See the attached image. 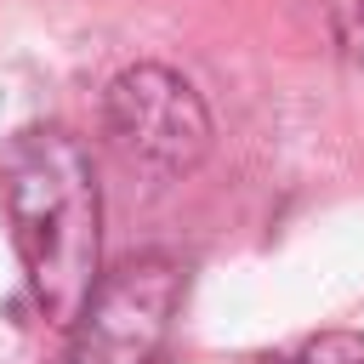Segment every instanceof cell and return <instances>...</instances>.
<instances>
[{
    "mask_svg": "<svg viewBox=\"0 0 364 364\" xmlns=\"http://www.w3.org/2000/svg\"><path fill=\"white\" fill-rule=\"evenodd\" d=\"M324 28L347 63H364V0H318Z\"/></svg>",
    "mask_w": 364,
    "mask_h": 364,
    "instance_id": "5b68a950",
    "label": "cell"
},
{
    "mask_svg": "<svg viewBox=\"0 0 364 364\" xmlns=\"http://www.w3.org/2000/svg\"><path fill=\"white\" fill-rule=\"evenodd\" d=\"M267 364H364V336L358 330H324V336H313L296 353L267 358Z\"/></svg>",
    "mask_w": 364,
    "mask_h": 364,
    "instance_id": "277c9868",
    "label": "cell"
},
{
    "mask_svg": "<svg viewBox=\"0 0 364 364\" xmlns=\"http://www.w3.org/2000/svg\"><path fill=\"white\" fill-rule=\"evenodd\" d=\"M182 313V267L136 256L102 273L68 324V364H165Z\"/></svg>",
    "mask_w": 364,
    "mask_h": 364,
    "instance_id": "7a4b0ae2",
    "label": "cell"
},
{
    "mask_svg": "<svg viewBox=\"0 0 364 364\" xmlns=\"http://www.w3.org/2000/svg\"><path fill=\"white\" fill-rule=\"evenodd\" d=\"M102 125L114 148L159 176H188L210 154V108L205 97L159 63H136L108 80L102 91Z\"/></svg>",
    "mask_w": 364,
    "mask_h": 364,
    "instance_id": "3957f363",
    "label": "cell"
},
{
    "mask_svg": "<svg viewBox=\"0 0 364 364\" xmlns=\"http://www.w3.org/2000/svg\"><path fill=\"white\" fill-rule=\"evenodd\" d=\"M0 210L46 324H74L102 279V188L85 142L63 125H28L0 148Z\"/></svg>",
    "mask_w": 364,
    "mask_h": 364,
    "instance_id": "6da1fadb",
    "label": "cell"
}]
</instances>
